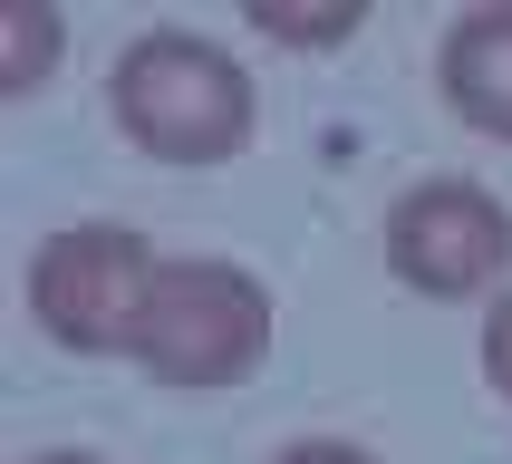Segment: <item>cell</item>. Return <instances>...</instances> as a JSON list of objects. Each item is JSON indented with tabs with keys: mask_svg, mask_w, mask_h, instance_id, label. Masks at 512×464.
<instances>
[{
	"mask_svg": "<svg viewBox=\"0 0 512 464\" xmlns=\"http://www.w3.org/2000/svg\"><path fill=\"white\" fill-rule=\"evenodd\" d=\"M107 116L116 136L155 155V165H232L261 126V97H252V68L203 39V29H136L107 68Z\"/></svg>",
	"mask_w": 512,
	"mask_h": 464,
	"instance_id": "6da1fadb",
	"label": "cell"
},
{
	"mask_svg": "<svg viewBox=\"0 0 512 464\" xmlns=\"http://www.w3.org/2000/svg\"><path fill=\"white\" fill-rule=\"evenodd\" d=\"M271 358V290L223 252H174L136 329V368L174 397H223Z\"/></svg>",
	"mask_w": 512,
	"mask_h": 464,
	"instance_id": "7a4b0ae2",
	"label": "cell"
},
{
	"mask_svg": "<svg viewBox=\"0 0 512 464\" xmlns=\"http://www.w3.org/2000/svg\"><path fill=\"white\" fill-rule=\"evenodd\" d=\"M155 271H165V252H155L136 223L87 213V223L49 232V242L29 252V281H20L29 329L49 348H68V358H136Z\"/></svg>",
	"mask_w": 512,
	"mask_h": 464,
	"instance_id": "3957f363",
	"label": "cell"
},
{
	"mask_svg": "<svg viewBox=\"0 0 512 464\" xmlns=\"http://www.w3.org/2000/svg\"><path fill=\"white\" fill-rule=\"evenodd\" d=\"M377 252L406 300H493L512 290V203L474 174H426L387 203Z\"/></svg>",
	"mask_w": 512,
	"mask_h": 464,
	"instance_id": "277c9868",
	"label": "cell"
},
{
	"mask_svg": "<svg viewBox=\"0 0 512 464\" xmlns=\"http://www.w3.org/2000/svg\"><path fill=\"white\" fill-rule=\"evenodd\" d=\"M435 97L464 136L512 145V0H474L435 39Z\"/></svg>",
	"mask_w": 512,
	"mask_h": 464,
	"instance_id": "5b68a950",
	"label": "cell"
},
{
	"mask_svg": "<svg viewBox=\"0 0 512 464\" xmlns=\"http://www.w3.org/2000/svg\"><path fill=\"white\" fill-rule=\"evenodd\" d=\"M58 49H68V20H58L49 0H10V20H0V97L49 87Z\"/></svg>",
	"mask_w": 512,
	"mask_h": 464,
	"instance_id": "8992f818",
	"label": "cell"
},
{
	"mask_svg": "<svg viewBox=\"0 0 512 464\" xmlns=\"http://www.w3.org/2000/svg\"><path fill=\"white\" fill-rule=\"evenodd\" d=\"M252 29L271 49H348L368 29V0H319V10H290V0H252Z\"/></svg>",
	"mask_w": 512,
	"mask_h": 464,
	"instance_id": "52a82bcc",
	"label": "cell"
},
{
	"mask_svg": "<svg viewBox=\"0 0 512 464\" xmlns=\"http://www.w3.org/2000/svg\"><path fill=\"white\" fill-rule=\"evenodd\" d=\"M484 387L512 406V290H493V300H484Z\"/></svg>",
	"mask_w": 512,
	"mask_h": 464,
	"instance_id": "ba28073f",
	"label": "cell"
},
{
	"mask_svg": "<svg viewBox=\"0 0 512 464\" xmlns=\"http://www.w3.org/2000/svg\"><path fill=\"white\" fill-rule=\"evenodd\" d=\"M271 464H377L368 445H348V435H290Z\"/></svg>",
	"mask_w": 512,
	"mask_h": 464,
	"instance_id": "9c48e42d",
	"label": "cell"
},
{
	"mask_svg": "<svg viewBox=\"0 0 512 464\" xmlns=\"http://www.w3.org/2000/svg\"><path fill=\"white\" fill-rule=\"evenodd\" d=\"M20 464H107V455H87V445H39V455H20Z\"/></svg>",
	"mask_w": 512,
	"mask_h": 464,
	"instance_id": "30bf717a",
	"label": "cell"
}]
</instances>
